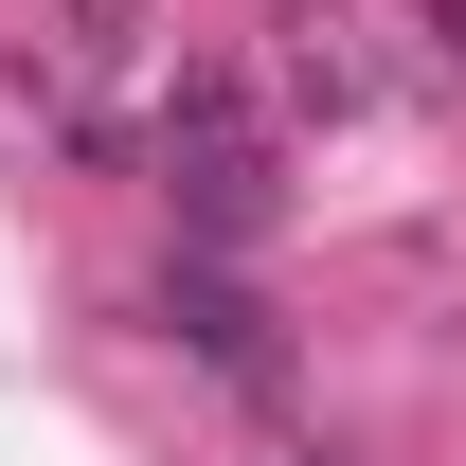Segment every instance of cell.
Listing matches in <instances>:
<instances>
[{"mask_svg":"<svg viewBox=\"0 0 466 466\" xmlns=\"http://www.w3.org/2000/svg\"><path fill=\"white\" fill-rule=\"evenodd\" d=\"M162 341H179V359H216L233 395H269V377H288V341H269V305L233 288V269H179V288H162Z\"/></svg>","mask_w":466,"mask_h":466,"instance_id":"6da1fadb","label":"cell"},{"mask_svg":"<svg viewBox=\"0 0 466 466\" xmlns=\"http://www.w3.org/2000/svg\"><path fill=\"white\" fill-rule=\"evenodd\" d=\"M162 179H179V233L198 251H251L269 233V162L251 144H162Z\"/></svg>","mask_w":466,"mask_h":466,"instance_id":"7a4b0ae2","label":"cell"},{"mask_svg":"<svg viewBox=\"0 0 466 466\" xmlns=\"http://www.w3.org/2000/svg\"><path fill=\"white\" fill-rule=\"evenodd\" d=\"M144 55V0H55V72H126Z\"/></svg>","mask_w":466,"mask_h":466,"instance_id":"3957f363","label":"cell"},{"mask_svg":"<svg viewBox=\"0 0 466 466\" xmlns=\"http://www.w3.org/2000/svg\"><path fill=\"white\" fill-rule=\"evenodd\" d=\"M431 55H466V0H431Z\"/></svg>","mask_w":466,"mask_h":466,"instance_id":"277c9868","label":"cell"}]
</instances>
